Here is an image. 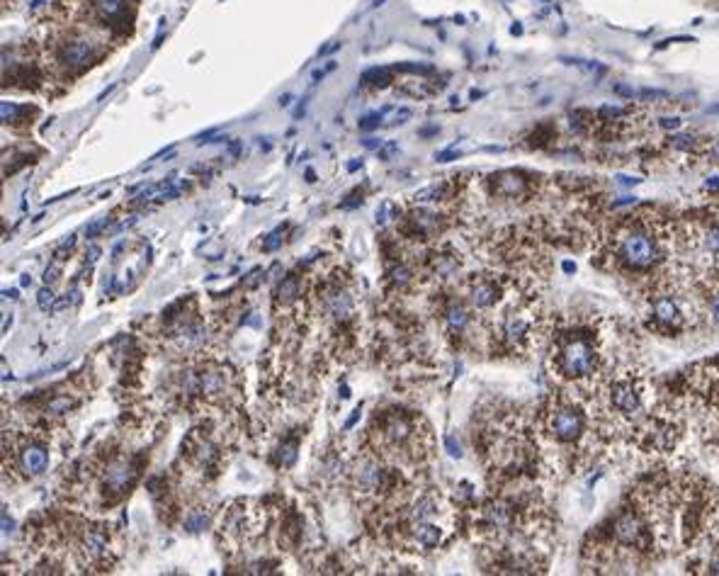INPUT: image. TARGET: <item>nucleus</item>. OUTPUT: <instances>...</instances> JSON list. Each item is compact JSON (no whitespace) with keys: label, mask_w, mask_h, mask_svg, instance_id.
<instances>
[{"label":"nucleus","mask_w":719,"mask_h":576,"mask_svg":"<svg viewBox=\"0 0 719 576\" xmlns=\"http://www.w3.org/2000/svg\"><path fill=\"white\" fill-rule=\"evenodd\" d=\"M549 365H552L554 375L574 389V394L586 399L610 367L605 363V345L600 331L586 324H571L557 331L552 338Z\"/></svg>","instance_id":"f257e3e1"},{"label":"nucleus","mask_w":719,"mask_h":576,"mask_svg":"<svg viewBox=\"0 0 719 576\" xmlns=\"http://www.w3.org/2000/svg\"><path fill=\"white\" fill-rule=\"evenodd\" d=\"M666 236L668 233L661 219L641 217V214L627 217L610 233L608 253L627 273H649L666 258V248L671 243V238Z\"/></svg>","instance_id":"f03ea898"},{"label":"nucleus","mask_w":719,"mask_h":576,"mask_svg":"<svg viewBox=\"0 0 719 576\" xmlns=\"http://www.w3.org/2000/svg\"><path fill=\"white\" fill-rule=\"evenodd\" d=\"M375 426H379V433L372 431L375 445L379 450L377 455L391 457L396 462H421L430 450V428L421 416L391 409L377 416Z\"/></svg>","instance_id":"7ed1b4c3"},{"label":"nucleus","mask_w":719,"mask_h":576,"mask_svg":"<svg viewBox=\"0 0 719 576\" xmlns=\"http://www.w3.org/2000/svg\"><path fill=\"white\" fill-rule=\"evenodd\" d=\"M539 426L542 433L557 445H579L590 431L593 419L586 406V401L574 391H559V394L549 396L544 404L542 414H539Z\"/></svg>","instance_id":"20e7f679"},{"label":"nucleus","mask_w":719,"mask_h":576,"mask_svg":"<svg viewBox=\"0 0 719 576\" xmlns=\"http://www.w3.org/2000/svg\"><path fill=\"white\" fill-rule=\"evenodd\" d=\"M685 399L702 435L719 440V365H697L688 372Z\"/></svg>","instance_id":"39448f33"},{"label":"nucleus","mask_w":719,"mask_h":576,"mask_svg":"<svg viewBox=\"0 0 719 576\" xmlns=\"http://www.w3.org/2000/svg\"><path fill=\"white\" fill-rule=\"evenodd\" d=\"M535 326H537V319L525 307V302H515L498 319V336H501L508 348L523 350L532 340Z\"/></svg>","instance_id":"423d86ee"},{"label":"nucleus","mask_w":719,"mask_h":576,"mask_svg":"<svg viewBox=\"0 0 719 576\" xmlns=\"http://www.w3.org/2000/svg\"><path fill=\"white\" fill-rule=\"evenodd\" d=\"M228 382H231V375H228L226 367L219 363H207L197 372H190V382L185 384V391L202 396L207 401H214L226 394Z\"/></svg>","instance_id":"0eeeda50"},{"label":"nucleus","mask_w":719,"mask_h":576,"mask_svg":"<svg viewBox=\"0 0 719 576\" xmlns=\"http://www.w3.org/2000/svg\"><path fill=\"white\" fill-rule=\"evenodd\" d=\"M98 56V44L85 34H71L61 44H56V64L64 71H78L90 66Z\"/></svg>","instance_id":"6e6552de"},{"label":"nucleus","mask_w":719,"mask_h":576,"mask_svg":"<svg viewBox=\"0 0 719 576\" xmlns=\"http://www.w3.org/2000/svg\"><path fill=\"white\" fill-rule=\"evenodd\" d=\"M501 299V285L486 275H477L467 282V302L474 309H491Z\"/></svg>","instance_id":"1a4fd4ad"},{"label":"nucleus","mask_w":719,"mask_h":576,"mask_svg":"<svg viewBox=\"0 0 719 576\" xmlns=\"http://www.w3.org/2000/svg\"><path fill=\"white\" fill-rule=\"evenodd\" d=\"M488 187L501 200H523L528 195V178L518 171H501L488 178Z\"/></svg>","instance_id":"9d476101"},{"label":"nucleus","mask_w":719,"mask_h":576,"mask_svg":"<svg viewBox=\"0 0 719 576\" xmlns=\"http://www.w3.org/2000/svg\"><path fill=\"white\" fill-rule=\"evenodd\" d=\"M107 554H110V545H107L105 528H85L83 540H80V557H83V562L95 564V567H105Z\"/></svg>","instance_id":"9b49d317"},{"label":"nucleus","mask_w":719,"mask_h":576,"mask_svg":"<svg viewBox=\"0 0 719 576\" xmlns=\"http://www.w3.org/2000/svg\"><path fill=\"white\" fill-rule=\"evenodd\" d=\"M136 465L134 462H126V460H112L110 465L105 467V494H115V496H122L126 489L134 484L136 479Z\"/></svg>","instance_id":"f8f14e48"},{"label":"nucleus","mask_w":719,"mask_h":576,"mask_svg":"<svg viewBox=\"0 0 719 576\" xmlns=\"http://www.w3.org/2000/svg\"><path fill=\"white\" fill-rule=\"evenodd\" d=\"M20 465L29 477H39L49 467V450L37 440H27L20 450Z\"/></svg>","instance_id":"ddd939ff"},{"label":"nucleus","mask_w":719,"mask_h":576,"mask_svg":"<svg viewBox=\"0 0 719 576\" xmlns=\"http://www.w3.org/2000/svg\"><path fill=\"white\" fill-rule=\"evenodd\" d=\"M442 229V217L430 210H413L409 214V231L418 238H433Z\"/></svg>","instance_id":"4468645a"},{"label":"nucleus","mask_w":719,"mask_h":576,"mask_svg":"<svg viewBox=\"0 0 719 576\" xmlns=\"http://www.w3.org/2000/svg\"><path fill=\"white\" fill-rule=\"evenodd\" d=\"M428 265H430L433 278L450 280V278H455L457 270H460V256L442 251V253H435V256H430V263H428Z\"/></svg>","instance_id":"2eb2a0df"},{"label":"nucleus","mask_w":719,"mask_h":576,"mask_svg":"<svg viewBox=\"0 0 719 576\" xmlns=\"http://www.w3.org/2000/svg\"><path fill=\"white\" fill-rule=\"evenodd\" d=\"M700 316H705L707 324L715 331H719V278L707 285L705 299L700 304Z\"/></svg>","instance_id":"dca6fc26"},{"label":"nucleus","mask_w":719,"mask_h":576,"mask_svg":"<svg viewBox=\"0 0 719 576\" xmlns=\"http://www.w3.org/2000/svg\"><path fill=\"white\" fill-rule=\"evenodd\" d=\"M93 10L103 22L117 24L126 15V0H93Z\"/></svg>","instance_id":"f3484780"},{"label":"nucleus","mask_w":719,"mask_h":576,"mask_svg":"<svg viewBox=\"0 0 719 576\" xmlns=\"http://www.w3.org/2000/svg\"><path fill=\"white\" fill-rule=\"evenodd\" d=\"M469 326V309L462 302H452L445 309V329L450 336H462Z\"/></svg>","instance_id":"a211bd4d"},{"label":"nucleus","mask_w":719,"mask_h":576,"mask_svg":"<svg viewBox=\"0 0 719 576\" xmlns=\"http://www.w3.org/2000/svg\"><path fill=\"white\" fill-rule=\"evenodd\" d=\"M413 280H416V275H413V270L406 263H396L394 268L389 270V275H386V282H389V287L399 289V292L409 289L411 285H413Z\"/></svg>","instance_id":"6ab92c4d"},{"label":"nucleus","mask_w":719,"mask_h":576,"mask_svg":"<svg viewBox=\"0 0 719 576\" xmlns=\"http://www.w3.org/2000/svg\"><path fill=\"white\" fill-rule=\"evenodd\" d=\"M297 299H299V278L297 275H287L277 289V302L282 304V307H287V304H294Z\"/></svg>","instance_id":"aec40b11"},{"label":"nucleus","mask_w":719,"mask_h":576,"mask_svg":"<svg viewBox=\"0 0 719 576\" xmlns=\"http://www.w3.org/2000/svg\"><path fill=\"white\" fill-rule=\"evenodd\" d=\"M445 195H447L445 185H430L426 187V190H418L416 195H413V202H416V205H430V202H442Z\"/></svg>","instance_id":"412c9836"},{"label":"nucleus","mask_w":719,"mask_h":576,"mask_svg":"<svg viewBox=\"0 0 719 576\" xmlns=\"http://www.w3.org/2000/svg\"><path fill=\"white\" fill-rule=\"evenodd\" d=\"M362 83L365 85H375V88H384L391 83V71L389 69H370L362 75Z\"/></svg>","instance_id":"4be33fe9"},{"label":"nucleus","mask_w":719,"mask_h":576,"mask_svg":"<svg viewBox=\"0 0 719 576\" xmlns=\"http://www.w3.org/2000/svg\"><path fill=\"white\" fill-rule=\"evenodd\" d=\"M207 523H209V516H207V511H202V508H197V511H190L185 516V530H187V533H202V530L207 528Z\"/></svg>","instance_id":"5701e85b"},{"label":"nucleus","mask_w":719,"mask_h":576,"mask_svg":"<svg viewBox=\"0 0 719 576\" xmlns=\"http://www.w3.org/2000/svg\"><path fill=\"white\" fill-rule=\"evenodd\" d=\"M29 112V107H20L15 103H3L0 105V117H3V124H13V122L20 120V115Z\"/></svg>","instance_id":"b1692460"},{"label":"nucleus","mask_w":719,"mask_h":576,"mask_svg":"<svg viewBox=\"0 0 719 576\" xmlns=\"http://www.w3.org/2000/svg\"><path fill=\"white\" fill-rule=\"evenodd\" d=\"M391 112V107H382L379 112H372V115H367V117H362L360 120V129L362 131H372V129H377V127L382 124V120H384L386 115Z\"/></svg>","instance_id":"393cba45"},{"label":"nucleus","mask_w":719,"mask_h":576,"mask_svg":"<svg viewBox=\"0 0 719 576\" xmlns=\"http://www.w3.org/2000/svg\"><path fill=\"white\" fill-rule=\"evenodd\" d=\"M71 406H73V399H68V396H54L44 411H47V416H61V414H68Z\"/></svg>","instance_id":"a878e982"},{"label":"nucleus","mask_w":719,"mask_h":576,"mask_svg":"<svg viewBox=\"0 0 719 576\" xmlns=\"http://www.w3.org/2000/svg\"><path fill=\"white\" fill-rule=\"evenodd\" d=\"M294 460H297V442H282L277 450V462L282 467H292Z\"/></svg>","instance_id":"bb28decb"},{"label":"nucleus","mask_w":719,"mask_h":576,"mask_svg":"<svg viewBox=\"0 0 719 576\" xmlns=\"http://www.w3.org/2000/svg\"><path fill=\"white\" fill-rule=\"evenodd\" d=\"M634 98L644 100V103H654V100H664L666 93H664V90H654V88H641V90H637V93H634Z\"/></svg>","instance_id":"cd10ccee"},{"label":"nucleus","mask_w":719,"mask_h":576,"mask_svg":"<svg viewBox=\"0 0 719 576\" xmlns=\"http://www.w3.org/2000/svg\"><path fill=\"white\" fill-rule=\"evenodd\" d=\"M396 214H399V212H396V207L391 205V202H384V205L377 210V222L386 224V222H391V219H396Z\"/></svg>","instance_id":"c85d7f7f"},{"label":"nucleus","mask_w":719,"mask_h":576,"mask_svg":"<svg viewBox=\"0 0 719 576\" xmlns=\"http://www.w3.org/2000/svg\"><path fill=\"white\" fill-rule=\"evenodd\" d=\"M37 304H39V309H44V312H47V309L52 307V304H54V292H52V287H42V289H39Z\"/></svg>","instance_id":"c756f323"},{"label":"nucleus","mask_w":719,"mask_h":576,"mask_svg":"<svg viewBox=\"0 0 719 576\" xmlns=\"http://www.w3.org/2000/svg\"><path fill=\"white\" fill-rule=\"evenodd\" d=\"M107 226H110V219H107V217L98 219V222H93L88 229H85V236H88V238H95V236H98V233H103Z\"/></svg>","instance_id":"7c9ffc66"},{"label":"nucleus","mask_w":719,"mask_h":576,"mask_svg":"<svg viewBox=\"0 0 719 576\" xmlns=\"http://www.w3.org/2000/svg\"><path fill=\"white\" fill-rule=\"evenodd\" d=\"M282 233H284V231H282V226H279V229H275V231L268 236V241L263 243V251H265V253L275 251V248H277L279 243H282V238H279V236H282Z\"/></svg>","instance_id":"2f4dec72"},{"label":"nucleus","mask_w":719,"mask_h":576,"mask_svg":"<svg viewBox=\"0 0 719 576\" xmlns=\"http://www.w3.org/2000/svg\"><path fill=\"white\" fill-rule=\"evenodd\" d=\"M394 154H399V144H394V141H389V144H384V146H379L377 149V156H379V161H389Z\"/></svg>","instance_id":"473e14b6"},{"label":"nucleus","mask_w":719,"mask_h":576,"mask_svg":"<svg viewBox=\"0 0 719 576\" xmlns=\"http://www.w3.org/2000/svg\"><path fill=\"white\" fill-rule=\"evenodd\" d=\"M692 136H688V134H678V136H673L671 139V144L676 146V149H692Z\"/></svg>","instance_id":"72a5a7b5"},{"label":"nucleus","mask_w":719,"mask_h":576,"mask_svg":"<svg viewBox=\"0 0 719 576\" xmlns=\"http://www.w3.org/2000/svg\"><path fill=\"white\" fill-rule=\"evenodd\" d=\"M59 273H61L59 263L49 265V268H47V273H44V282H47V285H54L56 280H59Z\"/></svg>","instance_id":"f704fd0d"},{"label":"nucleus","mask_w":719,"mask_h":576,"mask_svg":"<svg viewBox=\"0 0 719 576\" xmlns=\"http://www.w3.org/2000/svg\"><path fill=\"white\" fill-rule=\"evenodd\" d=\"M409 117H411V110H409V107H404V110H399L394 117H391V122H389V124H391V127H396V124H404V122L409 120Z\"/></svg>","instance_id":"c9c22d12"},{"label":"nucleus","mask_w":719,"mask_h":576,"mask_svg":"<svg viewBox=\"0 0 719 576\" xmlns=\"http://www.w3.org/2000/svg\"><path fill=\"white\" fill-rule=\"evenodd\" d=\"M445 442H447V447H450V455H452V457H460V455H462V452H460V445H455V438L450 435Z\"/></svg>","instance_id":"e433bc0d"},{"label":"nucleus","mask_w":719,"mask_h":576,"mask_svg":"<svg viewBox=\"0 0 719 576\" xmlns=\"http://www.w3.org/2000/svg\"><path fill=\"white\" fill-rule=\"evenodd\" d=\"M661 127H666V129H676V127H681V120L668 117V120H661Z\"/></svg>","instance_id":"4c0bfd02"},{"label":"nucleus","mask_w":719,"mask_h":576,"mask_svg":"<svg viewBox=\"0 0 719 576\" xmlns=\"http://www.w3.org/2000/svg\"><path fill=\"white\" fill-rule=\"evenodd\" d=\"M457 156H460V154H457V151H442V154H437L435 158H437V161H442V163H445V161H450V158H457Z\"/></svg>","instance_id":"58836bf2"},{"label":"nucleus","mask_w":719,"mask_h":576,"mask_svg":"<svg viewBox=\"0 0 719 576\" xmlns=\"http://www.w3.org/2000/svg\"><path fill=\"white\" fill-rule=\"evenodd\" d=\"M365 146H367V149H379L382 141H379V139H367V141H365Z\"/></svg>","instance_id":"ea45409f"},{"label":"nucleus","mask_w":719,"mask_h":576,"mask_svg":"<svg viewBox=\"0 0 719 576\" xmlns=\"http://www.w3.org/2000/svg\"><path fill=\"white\" fill-rule=\"evenodd\" d=\"M719 187V178H710V182H707V190H717Z\"/></svg>","instance_id":"a19ab883"},{"label":"nucleus","mask_w":719,"mask_h":576,"mask_svg":"<svg viewBox=\"0 0 719 576\" xmlns=\"http://www.w3.org/2000/svg\"><path fill=\"white\" fill-rule=\"evenodd\" d=\"M20 282H22V287H27V285L32 282V278H29V275H22V280H20Z\"/></svg>","instance_id":"79ce46f5"},{"label":"nucleus","mask_w":719,"mask_h":576,"mask_svg":"<svg viewBox=\"0 0 719 576\" xmlns=\"http://www.w3.org/2000/svg\"><path fill=\"white\" fill-rule=\"evenodd\" d=\"M289 100H292V95H284V98H279V105L287 107V105H289Z\"/></svg>","instance_id":"37998d69"},{"label":"nucleus","mask_w":719,"mask_h":576,"mask_svg":"<svg viewBox=\"0 0 719 576\" xmlns=\"http://www.w3.org/2000/svg\"><path fill=\"white\" fill-rule=\"evenodd\" d=\"M362 166V163L360 161H353V163H350V166H348V171H358V168Z\"/></svg>","instance_id":"c03bdc74"},{"label":"nucleus","mask_w":719,"mask_h":576,"mask_svg":"<svg viewBox=\"0 0 719 576\" xmlns=\"http://www.w3.org/2000/svg\"><path fill=\"white\" fill-rule=\"evenodd\" d=\"M707 112H710V115H719V105H712V107H710V110H707Z\"/></svg>","instance_id":"a18cd8bd"},{"label":"nucleus","mask_w":719,"mask_h":576,"mask_svg":"<svg viewBox=\"0 0 719 576\" xmlns=\"http://www.w3.org/2000/svg\"><path fill=\"white\" fill-rule=\"evenodd\" d=\"M564 270L566 273H574V263H564Z\"/></svg>","instance_id":"49530a36"},{"label":"nucleus","mask_w":719,"mask_h":576,"mask_svg":"<svg viewBox=\"0 0 719 576\" xmlns=\"http://www.w3.org/2000/svg\"><path fill=\"white\" fill-rule=\"evenodd\" d=\"M307 180H309V182H314V180H316V175H314V171H307Z\"/></svg>","instance_id":"de8ad7c7"}]
</instances>
